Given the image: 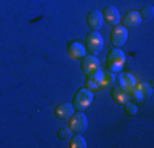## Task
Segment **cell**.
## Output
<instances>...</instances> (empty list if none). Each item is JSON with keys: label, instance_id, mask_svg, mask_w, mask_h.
<instances>
[{"label": "cell", "instance_id": "cell-1", "mask_svg": "<svg viewBox=\"0 0 154 148\" xmlns=\"http://www.w3.org/2000/svg\"><path fill=\"white\" fill-rule=\"evenodd\" d=\"M125 61H126V58H125L123 51L120 48H113L107 56V71L113 72V74L120 72L125 66Z\"/></svg>", "mask_w": 154, "mask_h": 148}, {"label": "cell", "instance_id": "cell-2", "mask_svg": "<svg viewBox=\"0 0 154 148\" xmlns=\"http://www.w3.org/2000/svg\"><path fill=\"white\" fill-rule=\"evenodd\" d=\"M92 102H94V92L90 91V89L84 87V89H79V91L75 92L72 105H74V109H77V110H85L92 105Z\"/></svg>", "mask_w": 154, "mask_h": 148}, {"label": "cell", "instance_id": "cell-3", "mask_svg": "<svg viewBox=\"0 0 154 148\" xmlns=\"http://www.w3.org/2000/svg\"><path fill=\"white\" fill-rule=\"evenodd\" d=\"M100 61L95 54H85L82 58V72L85 74L87 77H92L95 76L98 71H100Z\"/></svg>", "mask_w": 154, "mask_h": 148}, {"label": "cell", "instance_id": "cell-4", "mask_svg": "<svg viewBox=\"0 0 154 148\" xmlns=\"http://www.w3.org/2000/svg\"><path fill=\"white\" fill-rule=\"evenodd\" d=\"M69 128H71L74 133H80L85 132L87 128V117L82 110H77L71 117H69Z\"/></svg>", "mask_w": 154, "mask_h": 148}, {"label": "cell", "instance_id": "cell-5", "mask_svg": "<svg viewBox=\"0 0 154 148\" xmlns=\"http://www.w3.org/2000/svg\"><path fill=\"white\" fill-rule=\"evenodd\" d=\"M84 46H85L87 53L95 54V53H98V51L103 48V38H102V35L98 31H92L85 38V44H84Z\"/></svg>", "mask_w": 154, "mask_h": 148}, {"label": "cell", "instance_id": "cell-6", "mask_svg": "<svg viewBox=\"0 0 154 148\" xmlns=\"http://www.w3.org/2000/svg\"><path fill=\"white\" fill-rule=\"evenodd\" d=\"M110 40H112L113 48H122L128 40V30L123 25H115L112 30V35H110Z\"/></svg>", "mask_w": 154, "mask_h": 148}, {"label": "cell", "instance_id": "cell-7", "mask_svg": "<svg viewBox=\"0 0 154 148\" xmlns=\"http://www.w3.org/2000/svg\"><path fill=\"white\" fill-rule=\"evenodd\" d=\"M102 17H103V21H107L110 27H115V25H120V13L115 7H107V8L102 12Z\"/></svg>", "mask_w": 154, "mask_h": 148}, {"label": "cell", "instance_id": "cell-8", "mask_svg": "<svg viewBox=\"0 0 154 148\" xmlns=\"http://www.w3.org/2000/svg\"><path fill=\"white\" fill-rule=\"evenodd\" d=\"M136 84H138V81L131 72H123V74L118 76V86L123 87L125 91H128V92H130L133 87H136Z\"/></svg>", "mask_w": 154, "mask_h": 148}, {"label": "cell", "instance_id": "cell-9", "mask_svg": "<svg viewBox=\"0 0 154 148\" xmlns=\"http://www.w3.org/2000/svg\"><path fill=\"white\" fill-rule=\"evenodd\" d=\"M74 114V105L72 104H59L54 110V115L59 120H69V117Z\"/></svg>", "mask_w": 154, "mask_h": 148}, {"label": "cell", "instance_id": "cell-10", "mask_svg": "<svg viewBox=\"0 0 154 148\" xmlns=\"http://www.w3.org/2000/svg\"><path fill=\"white\" fill-rule=\"evenodd\" d=\"M67 50H69L71 58H74V59H82L87 54L85 46H84L82 43H79V41H71V43H69V46H67Z\"/></svg>", "mask_w": 154, "mask_h": 148}, {"label": "cell", "instance_id": "cell-11", "mask_svg": "<svg viewBox=\"0 0 154 148\" xmlns=\"http://www.w3.org/2000/svg\"><path fill=\"white\" fill-rule=\"evenodd\" d=\"M120 21H122L123 27L128 30V28L138 27V25L141 23V17H139V12H133V10H131V12H128Z\"/></svg>", "mask_w": 154, "mask_h": 148}, {"label": "cell", "instance_id": "cell-12", "mask_svg": "<svg viewBox=\"0 0 154 148\" xmlns=\"http://www.w3.org/2000/svg\"><path fill=\"white\" fill-rule=\"evenodd\" d=\"M87 23L92 31H98L103 25V17H102V12H90L89 17H87Z\"/></svg>", "mask_w": 154, "mask_h": 148}, {"label": "cell", "instance_id": "cell-13", "mask_svg": "<svg viewBox=\"0 0 154 148\" xmlns=\"http://www.w3.org/2000/svg\"><path fill=\"white\" fill-rule=\"evenodd\" d=\"M112 97L115 102L125 104L130 99V94H128V91H125V89L120 87V86H112Z\"/></svg>", "mask_w": 154, "mask_h": 148}, {"label": "cell", "instance_id": "cell-14", "mask_svg": "<svg viewBox=\"0 0 154 148\" xmlns=\"http://www.w3.org/2000/svg\"><path fill=\"white\" fill-rule=\"evenodd\" d=\"M115 84V76H113V72H103V76H102V79L98 81V86H100V89H110Z\"/></svg>", "mask_w": 154, "mask_h": 148}, {"label": "cell", "instance_id": "cell-15", "mask_svg": "<svg viewBox=\"0 0 154 148\" xmlns=\"http://www.w3.org/2000/svg\"><path fill=\"white\" fill-rule=\"evenodd\" d=\"M69 146L71 148H87V142L80 133H77V135L71 137V145Z\"/></svg>", "mask_w": 154, "mask_h": 148}, {"label": "cell", "instance_id": "cell-16", "mask_svg": "<svg viewBox=\"0 0 154 148\" xmlns=\"http://www.w3.org/2000/svg\"><path fill=\"white\" fill-rule=\"evenodd\" d=\"M136 87L141 91V94H143V97L144 99H149L152 95V87L149 86L148 82H141V84H136Z\"/></svg>", "mask_w": 154, "mask_h": 148}, {"label": "cell", "instance_id": "cell-17", "mask_svg": "<svg viewBox=\"0 0 154 148\" xmlns=\"http://www.w3.org/2000/svg\"><path fill=\"white\" fill-rule=\"evenodd\" d=\"M128 94H130V101H131V102H134V104H139L141 101H144V97H143L141 91H139L138 87H133L130 92H128Z\"/></svg>", "mask_w": 154, "mask_h": 148}, {"label": "cell", "instance_id": "cell-18", "mask_svg": "<svg viewBox=\"0 0 154 148\" xmlns=\"http://www.w3.org/2000/svg\"><path fill=\"white\" fill-rule=\"evenodd\" d=\"M123 105H125V112H126V115H134V114L138 112V105L134 102H131L130 99H128Z\"/></svg>", "mask_w": 154, "mask_h": 148}, {"label": "cell", "instance_id": "cell-19", "mask_svg": "<svg viewBox=\"0 0 154 148\" xmlns=\"http://www.w3.org/2000/svg\"><path fill=\"white\" fill-rule=\"evenodd\" d=\"M152 13H154V8L151 5H148L139 12V17H141V20H149V18L152 17Z\"/></svg>", "mask_w": 154, "mask_h": 148}, {"label": "cell", "instance_id": "cell-20", "mask_svg": "<svg viewBox=\"0 0 154 148\" xmlns=\"http://www.w3.org/2000/svg\"><path fill=\"white\" fill-rule=\"evenodd\" d=\"M57 135H59L61 140H71V137L74 135V132H72L69 127H64V128H61V130H59Z\"/></svg>", "mask_w": 154, "mask_h": 148}, {"label": "cell", "instance_id": "cell-21", "mask_svg": "<svg viewBox=\"0 0 154 148\" xmlns=\"http://www.w3.org/2000/svg\"><path fill=\"white\" fill-rule=\"evenodd\" d=\"M85 87H87V89H90L92 92H94V91H98V89H100V86H98V82H97V81L90 79V77H89V81H87Z\"/></svg>", "mask_w": 154, "mask_h": 148}]
</instances>
